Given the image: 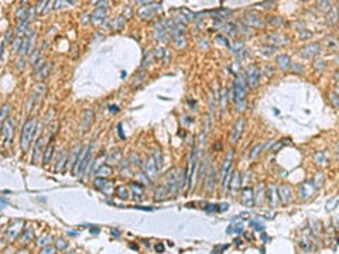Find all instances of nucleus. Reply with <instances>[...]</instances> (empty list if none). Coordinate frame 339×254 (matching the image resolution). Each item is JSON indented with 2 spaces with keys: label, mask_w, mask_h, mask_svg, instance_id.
<instances>
[{
  "label": "nucleus",
  "mask_w": 339,
  "mask_h": 254,
  "mask_svg": "<svg viewBox=\"0 0 339 254\" xmlns=\"http://www.w3.org/2000/svg\"><path fill=\"white\" fill-rule=\"evenodd\" d=\"M244 21L247 23L249 26H252V27H263L264 26L263 18H261V16L258 14L257 11H249L246 17H244Z\"/></svg>",
  "instance_id": "20e7f679"
},
{
  "label": "nucleus",
  "mask_w": 339,
  "mask_h": 254,
  "mask_svg": "<svg viewBox=\"0 0 339 254\" xmlns=\"http://www.w3.org/2000/svg\"><path fill=\"white\" fill-rule=\"evenodd\" d=\"M54 253H55L54 247H47V249L41 250V254H54Z\"/></svg>",
  "instance_id": "393cba45"
},
{
  "label": "nucleus",
  "mask_w": 339,
  "mask_h": 254,
  "mask_svg": "<svg viewBox=\"0 0 339 254\" xmlns=\"http://www.w3.org/2000/svg\"><path fill=\"white\" fill-rule=\"evenodd\" d=\"M244 192V195H243V198H244V205H252L253 203V192H252V189H249V188H246V189L243 191Z\"/></svg>",
  "instance_id": "dca6fc26"
},
{
  "label": "nucleus",
  "mask_w": 339,
  "mask_h": 254,
  "mask_svg": "<svg viewBox=\"0 0 339 254\" xmlns=\"http://www.w3.org/2000/svg\"><path fill=\"white\" fill-rule=\"evenodd\" d=\"M139 186H140L139 184H131V188H133V191H134V192H137L139 195H141V194H143V188H139Z\"/></svg>",
  "instance_id": "b1692460"
},
{
  "label": "nucleus",
  "mask_w": 339,
  "mask_h": 254,
  "mask_svg": "<svg viewBox=\"0 0 339 254\" xmlns=\"http://www.w3.org/2000/svg\"><path fill=\"white\" fill-rule=\"evenodd\" d=\"M261 148H263L261 144H256V147L252 150V152H250V155H249V157H250V158H256L258 155V152L261 151Z\"/></svg>",
  "instance_id": "4be33fe9"
},
{
  "label": "nucleus",
  "mask_w": 339,
  "mask_h": 254,
  "mask_svg": "<svg viewBox=\"0 0 339 254\" xmlns=\"http://www.w3.org/2000/svg\"><path fill=\"white\" fill-rule=\"evenodd\" d=\"M178 169H172L171 174H168V186H170V194H175L177 188H179L178 184Z\"/></svg>",
  "instance_id": "39448f33"
},
{
  "label": "nucleus",
  "mask_w": 339,
  "mask_h": 254,
  "mask_svg": "<svg viewBox=\"0 0 339 254\" xmlns=\"http://www.w3.org/2000/svg\"><path fill=\"white\" fill-rule=\"evenodd\" d=\"M0 129H1V126H0Z\"/></svg>",
  "instance_id": "e433bc0d"
},
{
  "label": "nucleus",
  "mask_w": 339,
  "mask_h": 254,
  "mask_svg": "<svg viewBox=\"0 0 339 254\" xmlns=\"http://www.w3.org/2000/svg\"><path fill=\"white\" fill-rule=\"evenodd\" d=\"M331 97H332V100H334V105H335V106H338V99H336V95H335V93H332V96H331Z\"/></svg>",
  "instance_id": "72a5a7b5"
},
{
  "label": "nucleus",
  "mask_w": 339,
  "mask_h": 254,
  "mask_svg": "<svg viewBox=\"0 0 339 254\" xmlns=\"http://www.w3.org/2000/svg\"><path fill=\"white\" fill-rule=\"evenodd\" d=\"M319 52V45L318 44H309V45H307L305 48L302 49V55L304 57H312V55H315Z\"/></svg>",
  "instance_id": "9b49d317"
},
{
  "label": "nucleus",
  "mask_w": 339,
  "mask_h": 254,
  "mask_svg": "<svg viewBox=\"0 0 339 254\" xmlns=\"http://www.w3.org/2000/svg\"><path fill=\"white\" fill-rule=\"evenodd\" d=\"M110 110H112V112H117V109H116V106H110Z\"/></svg>",
  "instance_id": "c9c22d12"
},
{
  "label": "nucleus",
  "mask_w": 339,
  "mask_h": 254,
  "mask_svg": "<svg viewBox=\"0 0 339 254\" xmlns=\"http://www.w3.org/2000/svg\"><path fill=\"white\" fill-rule=\"evenodd\" d=\"M246 76H247V82L252 88H257L258 81H260V69L254 65H250L246 71Z\"/></svg>",
  "instance_id": "7ed1b4c3"
},
{
  "label": "nucleus",
  "mask_w": 339,
  "mask_h": 254,
  "mask_svg": "<svg viewBox=\"0 0 339 254\" xmlns=\"http://www.w3.org/2000/svg\"><path fill=\"white\" fill-rule=\"evenodd\" d=\"M270 23H273V24H278V23H281L280 18H275V17H273V18H270Z\"/></svg>",
  "instance_id": "473e14b6"
},
{
  "label": "nucleus",
  "mask_w": 339,
  "mask_h": 254,
  "mask_svg": "<svg viewBox=\"0 0 339 254\" xmlns=\"http://www.w3.org/2000/svg\"><path fill=\"white\" fill-rule=\"evenodd\" d=\"M145 171L150 175V178H154L157 172V164H154V158L150 157L145 162Z\"/></svg>",
  "instance_id": "9d476101"
},
{
  "label": "nucleus",
  "mask_w": 339,
  "mask_h": 254,
  "mask_svg": "<svg viewBox=\"0 0 339 254\" xmlns=\"http://www.w3.org/2000/svg\"><path fill=\"white\" fill-rule=\"evenodd\" d=\"M49 69H51V64H47V68H43V69H41V78H44V76L48 75L47 72H48Z\"/></svg>",
  "instance_id": "bb28decb"
},
{
  "label": "nucleus",
  "mask_w": 339,
  "mask_h": 254,
  "mask_svg": "<svg viewBox=\"0 0 339 254\" xmlns=\"http://www.w3.org/2000/svg\"><path fill=\"white\" fill-rule=\"evenodd\" d=\"M52 150H54V147L52 146H49L48 148H47V151H45V154H44V164H47V162L51 160V155H52Z\"/></svg>",
  "instance_id": "412c9836"
},
{
  "label": "nucleus",
  "mask_w": 339,
  "mask_h": 254,
  "mask_svg": "<svg viewBox=\"0 0 339 254\" xmlns=\"http://www.w3.org/2000/svg\"><path fill=\"white\" fill-rule=\"evenodd\" d=\"M250 225H252V226H253V227H256V229H257V230H263V226H261V225H260V223H256V222H254V220H252V222H250Z\"/></svg>",
  "instance_id": "c85d7f7f"
},
{
  "label": "nucleus",
  "mask_w": 339,
  "mask_h": 254,
  "mask_svg": "<svg viewBox=\"0 0 339 254\" xmlns=\"http://www.w3.org/2000/svg\"><path fill=\"white\" fill-rule=\"evenodd\" d=\"M269 199H270V202H271V205H277V199H275V188L271 185L270 186V189H269Z\"/></svg>",
  "instance_id": "a211bd4d"
},
{
  "label": "nucleus",
  "mask_w": 339,
  "mask_h": 254,
  "mask_svg": "<svg viewBox=\"0 0 339 254\" xmlns=\"http://www.w3.org/2000/svg\"><path fill=\"white\" fill-rule=\"evenodd\" d=\"M226 100H227V91L223 89L222 93H221V109L222 110H225L226 109Z\"/></svg>",
  "instance_id": "6ab92c4d"
},
{
  "label": "nucleus",
  "mask_w": 339,
  "mask_h": 254,
  "mask_svg": "<svg viewBox=\"0 0 339 254\" xmlns=\"http://www.w3.org/2000/svg\"><path fill=\"white\" fill-rule=\"evenodd\" d=\"M162 250H164L162 246H157V251H162Z\"/></svg>",
  "instance_id": "f704fd0d"
},
{
  "label": "nucleus",
  "mask_w": 339,
  "mask_h": 254,
  "mask_svg": "<svg viewBox=\"0 0 339 254\" xmlns=\"http://www.w3.org/2000/svg\"><path fill=\"white\" fill-rule=\"evenodd\" d=\"M34 131H35V119H28L24 126H23L21 130V148L23 151H27L28 147H30V143H31V138L34 135Z\"/></svg>",
  "instance_id": "f03ea898"
},
{
  "label": "nucleus",
  "mask_w": 339,
  "mask_h": 254,
  "mask_svg": "<svg viewBox=\"0 0 339 254\" xmlns=\"http://www.w3.org/2000/svg\"><path fill=\"white\" fill-rule=\"evenodd\" d=\"M205 208H206V211L208 212H213L218 209V205H205Z\"/></svg>",
  "instance_id": "cd10ccee"
},
{
  "label": "nucleus",
  "mask_w": 339,
  "mask_h": 254,
  "mask_svg": "<svg viewBox=\"0 0 339 254\" xmlns=\"http://www.w3.org/2000/svg\"><path fill=\"white\" fill-rule=\"evenodd\" d=\"M230 178H232L230 188H232V189H237V188L240 186V175H239V172H235Z\"/></svg>",
  "instance_id": "4468645a"
},
{
  "label": "nucleus",
  "mask_w": 339,
  "mask_h": 254,
  "mask_svg": "<svg viewBox=\"0 0 339 254\" xmlns=\"http://www.w3.org/2000/svg\"><path fill=\"white\" fill-rule=\"evenodd\" d=\"M278 194H280V199L283 200L284 203L290 202L291 198H292V192H291V188L288 186V185H283V186H280V188H278Z\"/></svg>",
  "instance_id": "0eeeda50"
},
{
  "label": "nucleus",
  "mask_w": 339,
  "mask_h": 254,
  "mask_svg": "<svg viewBox=\"0 0 339 254\" xmlns=\"http://www.w3.org/2000/svg\"><path fill=\"white\" fill-rule=\"evenodd\" d=\"M58 243H59L58 244V249H65V247H66V244H64V240H61V239H59Z\"/></svg>",
  "instance_id": "2f4dec72"
},
{
  "label": "nucleus",
  "mask_w": 339,
  "mask_h": 254,
  "mask_svg": "<svg viewBox=\"0 0 339 254\" xmlns=\"http://www.w3.org/2000/svg\"><path fill=\"white\" fill-rule=\"evenodd\" d=\"M243 126H244V120L243 119H239L235 124V129H233V133H232V137H230V141L232 143H236L239 140V137L242 134V130H243Z\"/></svg>",
  "instance_id": "423d86ee"
},
{
  "label": "nucleus",
  "mask_w": 339,
  "mask_h": 254,
  "mask_svg": "<svg viewBox=\"0 0 339 254\" xmlns=\"http://www.w3.org/2000/svg\"><path fill=\"white\" fill-rule=\"evenodd\" d=\"M277 65L280 66L281 69H288L291 66V60H290V57L288 55H285V54H283V55H278L277 57Z\"/></svg>",
  "instance_id": "1a4fd4ad"
},
{
  "label": "nucleus",
  "mask_w": 339,
  "mask_h": 254,
  "mask_svg": "<svg viewBox=\"0 0 339 254\" xmlns=\"http://www.w3.org/2000/svg\"><path fill=\"white\" fill-rule=\"evenodd\" d=\"M89 120L92 121V110H86V114H85V121H83V124H85V127H88V123H89Z\"/></svg>",
  "instance_id": "5701e85b"
},
{
  "label": "nucleus",
  "mask_w": 339,
  "mask_h": 254,
  "mask_svg": "<svg viewBox=\"0 0 339 254\" xmlns=\"http://www.w3.org/2000/svg\"><path fill=\"white\" fill-rule=\"evenodd\" d=\"M314 191H315V186H312L311 182H305V184L301 186V196L304 198V199H307Z\"/></svg>",
  "instance_id": "ddd939ff"
},
{
  "label": "nucleus",
  "mask_w": 339,
  "mask_h": 254,
  "mask_svg": "<svg viewBox=\"0 0 339 254\" xmlns=\"http://www.w3.org/2000/svg\"><path fill=\"white\" fill-rule=\"evenodd\" d=\"M117 192H119V194H120V196H122V198H123V199H126V198H127V192H126V191H124L123 188H120V189H119Z\"/></svg>",
  "instance_id": "7c9ffc66"
},
{
  "label": "nucleus",
  "mask_w": 339,
  "mask_h": 254,
  "mask_svg": "<svg viewBox=\"0 0 339 254\" xmlns=\"http://www.w3.org/2000/svg\"><path fill=\"white\" fill-rule=\"evenodd\" d=\"M4 134L7 143H10V140L13 138V119H10V117L6 120L4 123Z\"/></svg>",
  "instance_id": "f8f14e48"
},
{
  "label": "nucleus",
  "mask_w": 339,
  "mask_h": 254,
  "mask_svg": "<svg viewBox=\"0 0 339 254\" xmlns=\"http://www.w3.org/2000/svg\"><path fill=\"white\" fill-rule=\"evenodd\" d=\"M110 174H112V168L109 167V165H102V168L96 172V175L99 178H102V177H108Z\"/></svg>",
  "instance_id": "2eb2a0df"
},
{
  "label": "nucleus",
  "mask_w": 339,
  "mask_h": 254,
  "mask_svg": "<svg viewBox=\"0 0 339 254\" xmlns=\"http://www.w3.org/2000/svg\"><path fill=\"white\" fill-rule=\"evenodd\" d=\"M216 38H218V40H219V43L225 44V45H229V41H227V38H226L225 35H221V34H219V35H218V37H216Z\"/></svg>",
  "instance_id": "a878e982"
},
{
  "label": "nucleus",
  "mask_w": 339,
  "mask_h": 254,
  "mask_svg": "<svg viewBox=\"0 0 339 254\" xmlns=\"http://www.w3.org/2000/svg\"><path fill=\"white\" fill-rule=\"evenodd\" d=\"M213 177H215V171H213V168H210L209 169V174H208V189H212L213 188Z\"/></svg>",
  "instance_id": "f3484780"
},
{
  "label": "nucleus",
  "mask_w": 339,
  "mask_h": 254,
  "mask_svg": "<svg viewBox=\"0 0 339 254\" xmlns=\"http://www.w3.org/2000/svg\"><path fill=\"white\" fill-rule=\"evenodd\" d=\"M246 85L244 79L239 76L235 86V100H236V112H243L246 109Z\"/></svg>",
  "instance_id": "f257e3e1"
},
{
  "label": "nucleus",
  "mask_w": 339,
  "mask_h": 254,
  "mask_svg": "<svg viewBox=\"0 0 339 254\" xmlns=\"http://www.w3.org/2000/svg\"><path fill=\"white\" fill-rule=\"evenodd\" d=\"M232 160H233V150L227 152V157H226L225 162H223V167H222V171H221V178L223 179L225 175L229 172V168H230V164H232Z\"/></svg>",
  "instance_id": "6e6552de"
},
{
  "label": "nucleus",
  "mask_w": 339,
  "mask_h": 254,
  "mask_svg": "<svg viewBox=\"0 0 339 254\" xmlns=\"http://www.w3.org/2000/svg\"><path fill=\"white\" fill-rule=\"evenodd\" d=\"M28 38H24L23 40V43H21V47H20V49H18V54L20 55H24L26 52H27V49H28Z\"/></svg>",
  "instance_id": "aec40b11"
},
{
  "label": "nucleus",
  "mask_w": 339,
  "mask_h": 254,
  "mask_svg": "<svg viewBox=\"0 0 339 254\" xmlns=\"http://www.w3.org/2000/svg\"><path fill=\"white\" fill-rule=\"evenodd\" d=\"M7 112H9V106H7V105H6L4 107H3V112H1V113H0V120L3 119V117H4V116H6V114H7Z\"/></svg>",
  "instance_id": "c756f323"
}]
</instances>
